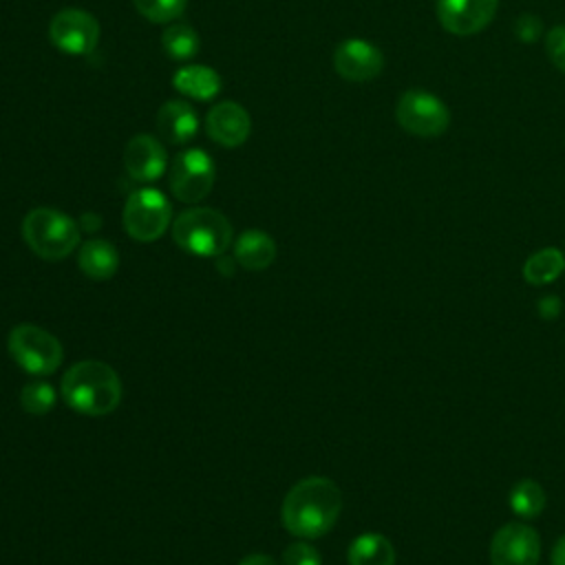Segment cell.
Wrapping results in <instances>:
<instances>
[{
    "label": "cell",
    "mask_w": 565,
    "mask_h": 565,
    "mask_svg": "<svg viewBox=\"0 0 565 565\" xmlns=\"http://www.w3.org/2000/svg\"><path fill=\"white\" fill-rule=\"evenodd\" d=\"M342 512V492L327 477L300 479L285 494L280 519L289 534L298 539H318L327 534Z\"/></svg>",
    "instance_id": "cell-1"
},
{
    "label": "cell",
    "mask_w": 565,
    "mask_h": 565,
    "mask_svg": "<svg viewBox=\"0 0 565 565\" xmlns=\"http://www.w3.org/2000/svg\"><path fill=\"white\" fill-rule=\"evenodd\" d=\"M64 402L88 417L113 413L121 399V382L113 366L99 360H82L62 375Z\"/></svg>",
    "instance_id": "cell-2"
},
{
    "label": "cell",
    "mask_w": 565,
    "mask_h": 565,
    "mask_svg": "<svg viewBox=\"0 0 565 565\" xmlns=\"http://www.w3.org/2000/svg\"><path fill=\"white\" fill-rule=\"evenodd\" d=\"M174 243L194 256H223L232 243V223L212 207H190L172 223Z\"/></svg>",
    "instance_id": "cell-3"
},
{
    "label": "cell",
    "mask_w": 565,
    "mask_h": 565,
    "mask_svg": "<svg viewBox=\"0 0 565 565\" xmlns=\"http://www.w3.org/2000/svg\"><path fill=\"white\" fill-rule=\"evenodd\" d=\"M22 238L40 258L60 260L79 245V225L60 210L33 207L22 218Z\"/></svg>",
    "instance_id": "cell-4"
},
{
    "label": "cell",
    "mask_w": 565,
    "mask_h": 565,
    "mask_svg": "<svg viewBox=\"0 0 565 565\" xmlns=\"http://www.w3.org/2000/svg\"><path fill=\"white\" fill-rule=\"evenodd\" d=\"M7 349L18 366L33 375H49L57 371L64 358L60 340L33 322L15 324L9 331Z\"/></svg>",
    "instance_id": "cell-5"
},
{
    "label": "cell",
    "mask_w": 565,
    "mask_h": 565,
    "mask_svg": "<svg viewBox=\"0 0 565 565\" xmlns=\"http://www.w3.org/2000/svg\"><path fill=\"white\" fill-rule=\"evenodd\" d=\"M395 119L408 135L433 139L448 130L450 113L437 95L424 88H408L395 104Z\"/></svg>",
    "instance_id": "cell-6"
},
{
    "label": "cell",
    "mask_w": 565,
    "mask_h": 565,
    "mask_svg": "<svg viewBox=\"0 0 565 565\" xmlns=\"http://www.w3.org/2000/svg\"><path fill=\"white\" fill-rule=\"evenodd\" d=\"M172 218V207L163 192L154 188L135 190L124 205V227L139 243H152L163 236Z\"/></svg>",
    "instance_id": "cell-7"
},
{
    "label": "cell",
    "mask_w": 565,
    "mask_h": 565,
    "mask_svg": "<svg viewBox=\"0 0 565 565\" xmlns=\"http://www.w3.org/2000/svg\"><path fill=\"white\" fill-rule=\"evenodd\" d=\"M216 179V166L212 157L201 148H188L179 152L168 170L170 192L183 203L203 201Z\"/></svg>",
    "instance_id": "cell-8"
},
{
    "label": "cell",
    "mask_w": 565,
    "mask_h": 565,
    "mask_svg": "<svg viewBox=\"0 0 565 565\" xmlns=\"http://www.w3.org/2000/svg\"><path fill=\"white\" fill-rule=\"evenodd\" d=\"M49 38L66 55H88L99 42V22L84 9H62L49 22Z\"/></svg>",
    "instance_id": "cell-9"
},
{
    "label": "cell",
    "mask_w": 565,
    "mask_h": 565,
    "mask_svg": "<svg viewBox=\"0 0 565 565\" xmlns=\"http://www.w3.org/2000/svg\"><path fill=\"white\" fill-rule=\"evenodd\" d=\"M541 539L539 532L523 523L510 521L501 525L490 541L492 565H539Z\"/></svg>",
    "instance_id": "cell-10"
},
{
    "label": "cell",
    "mask_w": 565,
    "mask_h": 565,
    "mask_svg": "<svg viewBox=\"0 0 565 565\" xmlns=\"http://www.w3.org/2000/svg\"><path fill=\"white\" fill-rule=\"evenodd\" d=\"M499 9V0H437L435 11L444 31L468 38L483 31Z\"/></svg>",
    "instance_id": "cell-11"
},
{
    "label": "cell",
    "mask_w": 565,
    "mask_h": 565,
    "mask_svg": "<svg viewBox=\"0 0 565 565\" xmlns=\"http://www.w3.org/2000/svg\"><path fill=\"white\" fill-rule=\"evenodd\" d=\"M333 68L349 82H369L382 73L384 55L375 44L360 38H349L335 46Z\"/></svg>",
    "instance_id": "cell-12"
},
{
    "label": "cell",
    "mask_w": 565,
    "mask_h": 565,
    "mask_svg": "<svg viewBox=\"0 0 565 565\" xmlns=\"http://www.w3.org/2000/svg\"><path fill=\"white\" fill-rule=\"evenodd\" d=\"M205 132L223 148H238L252 132L249 113L236 102H218L205 115Z\"/></svg>",
    "instance_id": "cell-13"
},
{
    "label": "cell",
    "mask_w": 565,
    "mask_h": 565,
    "mask_svg": "<svg viewBox=\"0 0 565 565\" xmlns=\"http://www.w3.org/2000/svg\"><path fill=\"white\" fill-rule=\"evenodd\" d=\"M124 168L130 179L139 183H150L163 177L168 168V157L163 143L152 135H135L124 150Z\"/></svg>",
    "instance_id": "cell-14"
},
{
    "label": "cell",
    "mask_w": 565,
    "mask_h": 565,
    "mask_svg": "<svg viewBox=\"0 0 565 565\" xmlns=\"http://www.w3.org/2000/svg\"><path fill=\"white\" fill-rule=\"evenodd\" d=\"M157 128L161 139H166L168 143L181 146V143H188L199 132V115L188 102L170 99L161 104L157 113Z\"/></svg>",
    "instance_id": "cell-15"
},
{
    "label": "cell",
    "mask_w": 565,
    "mask_h": 565,
    "mask_svg": "<svg viewBox=\"0 0 565 565\" xmlns=\"http://www.w3.org/2000/svg\"><path fill=\"white\" fill-rule=\"evenodd\" d=\"M276 258V243L263 230H245L234 243V260L249 271L267 269Z\"/></svg>",
    "instance_id": "cell-16"
},
{
    "label": "cell",
    "mask_w": 565,
    "mask_h": 565,
    "mask_svg": "<svg viewBox=\"0 0 565 565\" xmlns=\"http://www.w3.org/2000/svg\"><path fill=\"white\" fill-rule=\"evenodd\" d=\"M221 77L212 66H203V64H190V66H181L174 75H172V86L196 102H207L214 99L221 93Z\"/></svg>",
    "instance_id": "cell-17"
},
{
    "label": "cell",
    "mask_w": 565,
    "mask_h": 565,
    "mask_svg": "<svg viewBox=\"0 0 565 565\" xmlns=\"http://www.w3.org/2000/svg\"><path fill=\"white\" fill-rule=\"evenodd\" d=\"M77 265L90 280H108L119 267V254L113 243L104 238H88L79 247Z\"/></svg>",
    "instance_id": "cell-18"
},
{
    "label": "cell",
    "mask_w": 565,
    "mask_h": 565,
    "mask_svg": "<svg viewBox=\"0 0 565 565\" xmlns=\"http://www.w3.org/2000/svg\"><path fill=\"white\" fill-rule=\"evenodd\" d=\"M349 565H395L393 543L377 532L355 536L347 550Z\"/></svg>",
    "instance_id": "cell-19"
},
{
    "label": "cell",
    "mask_w": 565,
    "mask_h": 565,
    "mask_svg": "<svg viewBox=\"0 0 565 565\" xmlns=\"http://www.w3.org/2000/svg\"><path fill=\"white\" fill-rule=\"evenodd\" d=\"M563 271H565V254L558 247H543L530 254L521 269L523 280L534 287L554 282Z\"/></svg>",
    "instance_id": "cell-20"
},
{
    "label": "cell",
    "mask_w": 565,
    "mask_h": 565,
    "mask_svg": "<svg viewBox=\"0 0 565 565\" xmlns=\"http://www.w3.org/2000/svg\"><path fill=\"white\" fill-rule=\"evenodd\" d=\"M508 503L510 510L521 516V519H534L545 510L547 497L545 490L539 481L534 479H521L512 486L510 494H508Z\"/></svg>",
    "instance_id": "cell-21"
},
{
    "label": "cell",
    "mask_w": 565,
    "mask_h": 565,
    "mask_svg": "<svg viewBox=\"0 0 565 565\" xmlns=\"http://www.w3.org/2000/svg\"><path fill=\"white\" fill-rule=\"evenodd\" d=\"M161 46L172 60L185 62V60H192L199 53L201 38L190 24L172 22V24L166 26V31L161 35Z\"/></svg>",
    "instance_id": "cell-22"
},
{
    "label": "cell",
    "mask_w": 565,
    "mask_h": 565,
    "mask_svg": "<svg viewBox=\"0 0 565 565\" xmlns=\"http://www.w3.org/2000/svg\"><path fill=\"white\" fill-rule=\"evenodd\" d=\"M20 404L29 415H46L55 404V391L44 380L29 382L20 391Z\"/></svg>",
    "instance_id": "cell-23"
},
{
    "label": "cell",
    "mask_w": 565,
    "mask_h": 565,
    "mask_svg": "<svg viewBox=\"0 0 565 565\" xmlns=\"http://www.w3.org/2000/svg\"><path fill=\"white\" fill-rule=\"evenodd\" d=\"M137 11L157 24H168L179 18L188 4V0H132Z\"/></svg>",
    "instance_id": "cell-24"
},
{
    "label": "cell",
    "mask_w": 565,
    "mask_h": 565,
    "mask_svg": "<svg viewBox=\"0 0 565 565\" xmlns=\"http://www.w3.org/2000/svg\"><path fill=\"white\" fill-rule=\"evenodd\" d=\"M282 565H322L320 552L307 541H296L282 552Z\"/></svg>",
    "instance_id": "cell-25"
},
{
    "label": "cell",
    "mask_w": 565,
    "mask_h": 565,
    "mask_svg": "<svg viewBox=\"0 0 565 565\" xmlns=\"http://www.w3.org/2000/svg\"><path fill=\"white\" fill-rule=\"evenodd\" d=\"M545 53L556 71L565 73V24H556L545 35Z\"/></svg>",
    "instance_id": "cell-26"
},
{
    "label": "cell",
    "mask_w": 565,
    "mask_h": 565,
    "mask_svg": "<svg viewBox=\"0 0 565 565\" xmlns=\"http://www.w3.org/2000/svg\"><path fill=\"white\" fill-rule=\"evenodd\" d=\"M514 35L519 42L523 44H532L536 42L541 35H543V22L539 15L534 13H521L516 20H514V26H512Z\"/></svg>",
    "instance_id": "cell-27"
},
{
    "label": "cell",
    "mask_w": 565,
    "mask_h": 565,
    "mask_svg": "<svg viewBox=\"0 0 565 565\" xmlns=\"http://www.w3.org/2000/svg\"><path fill=\"white\" fill-rule=\"evenodd\" d=\"M536 309H539V316H541L543 320H554V318L561 313L563 302H561V298H558V296L547 294V296H543V298L539 300Z\"/></svg>",
    "instance_id": "cell-28"
},
{
    "label": "cell",
    "mask_w": 565,
    "mask_h": 565,
    "mask_svg": "<svg viewBox=\"0 0 565 565\" xmlns=\"http://www.w3.org/2000/svg\"><path fill=\"white\" fill-rule=\"evenodd\" d=\"M99 225H102V218L93 212H84L79 218V227L86 232H95V230H99Z\"/></svg>",
    "instance_id": "cell-29"
},
{
    "label": "cell",
    "mask_w": 565,
    "mask_h": 565,
    "mask_svg": "<svg viewBox=\"0 0 565 565\" xmlns=\"http://www.w3.org/2000/svg\"><path fill=\"white\" fill-rule=\"evenodd\" d=\"M552 565H565V534L552 547Z\"/></svg>",
    "instance_id": "cell-30"
},
{
    "label": "cell",
    "mask_w": 565,
    "mask_h": 565,
    "mask_svg": "<svg viewBox=\"0 0 565 565\" xmlns=\"http://www.w3.org/2000/svg\"><path fill=\"white\" fill-rule=\"evenodd\" d=\"M238 565H276V561L267 554H249Z\"/></svg>",
    "instance_id": "cell-31"
}]
</instances>
